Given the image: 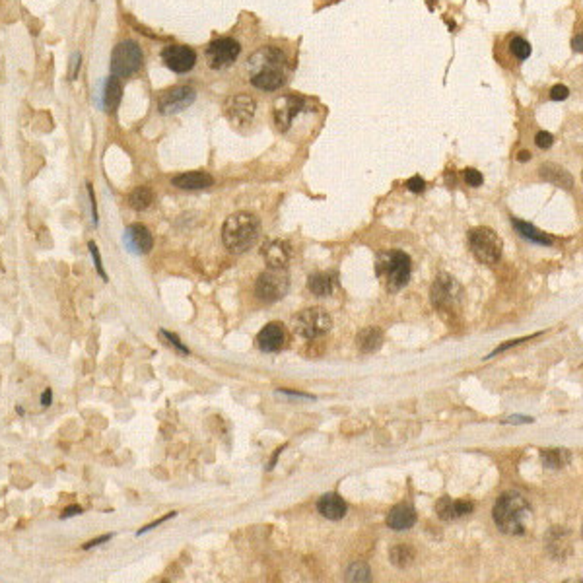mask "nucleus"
<instances>
[{
  "label": "nucleus",
  "instance_id": "1",
  "mask_svg": "<svg viewBox=\"0 0 583 583\" xmlns=\"http://www.w3.org/2000/svg\"><path fill=\"white\" fill-rule=\"evenodd\" d=\"M249 82L266 92H275L286 82V57L276 47H263L247 61Z\"/></svg>",
  "mask_w": 583,
  "mask_h": 583
},
{
  "label": "nucleus",
  "instance_id": "2",
  "mask_svg": "<svg viewBox=\"0 0 583 583\" xmlns=\"http://www.w3.org/2000/svg\"><path fill=\"white\" fill-rule=\"evenodd\" d=\"M261 235V222L255 214L237 213L232 214L222 228V239L230 253L241 255L251 249Z\"/></svg>",
  "mask_w": 583,
  "mask_h": 583
},
{
  "label": "nucleus",
  "instance_id": "3",
  "mask_svg": "<svg viewBox=\"0 0 583 583\" xmlns=\"http://www.w3.org/2000/svg\"><path fill=\"white\" fill-rule=\"evenodd\" d=\"M531 520V506L521 494H504L494 506V523L506 535H523Z\"/></svg>",
  "mask_w": 583,
  "mask_h": 583
},
{
  "label": "nucleus",
  "instance_id": "4",
  "mask_svg": "<svg viewBox=\"0 0 583 583\" xmlns=\"http://www.w3.org/2000/svg\"><path fill=\"white\" fill-rule=\"evenodd\" d=\"M413 263L411 257L403 251H389L379 255L377 261V275L385 278V284L389 292H399L411 280Z\"/></svg>",
  "mask_w": 583,
  "mask_h": 583
},
{
  "label": "nucleus",
  "instance_id": "5",
  "mask_svg": "<svg viewBox=\"0 0 583 583\" xmlns=\"http://www.w3.org/2000/svg\"><path fill=\"white\" fill-rule=\"evenodd\" d=\"M292 329L302 339H319V337L327 335L333 329V319H330V315L325 309H304V311H299L296 317L292 319Z\"/></svg>",
  "mask_w": 583,
  "mask_h": 583
},
{
  "label": "nucleus",
  "instance_id": "6",
  "mask_svg": "<svg viewBox=\"0 0 583 583\" xmlns=\"http://www.w3.org/2000/svg\"><path fill=\"white\" fill-rule=\"evenodd\" d=\"M142 61H144V55L137 41L125 39V41L117 43L111 53V75L117 78H128V76L137 75L142 66Z\"/></svg>",
  "mask_w": 583,
  "mask_h": 583
},
{
  "label": "nucleus",
  "instance_id": "7",
  "mask_svg": "<svg viewBox=\"0 0 583 583\" xmlns=\"http://www.w3.org/2000/svg\"><path fill=\"white\" fill-rule=\"evenodd\" d=\"M471 251L484 265H496L502 257L504 241L498 233L490 228H477L468 235Z\"/></svg>",
  "mask_w": 583,
  "mask_h": 583
},
{
  "label": "nucleus",
  "instance_id": "8",
  "mask_svg": "<svg viewBox=\"0 0 583 583\" xmlns=\"http://www.w3.org/2000/svg\"><path fill=\"white\" fill-rule=\"evenodd\" d=\"M290 278L284 268H270L261 273L255 284V294L265 304H275L288 294Z\"/></svg>",
  "mask_w": 583,
  "mask_h": 583
},
{
  "label": "nucleus",
  "instance_id": "9",
  "mask_svg": "<svg viewBox=\"0 0 583 583\" xmlns=\"http://www.w3.org/2000/svg\"><path fill=\"white\" fill-rule=\"evenodd\" d=\"M241 53L239 43L232 39V37H218L214 39L208 49H206V61L210 64V68L214 70H222L228 68L230 64L237 61V57Z\"/></svg>",
  "mask_w": 583,
  "mask_h": 583
},
{
  "label": "nucleus",
  "instance_id": "10",
  "mask_svg": "<svg viewBox=\"0 0 583 583\" xmlns=\"http://www.w3.org/2000/svg\"><path fill=\"white\" fill-rule=\"evenodd\" d=\"M195 99H197V92L191 86H175L171 90H166L158 97V109L164 115H173V113H179L183 109L192 106Z\"/></svg>",
  "mask_w": 583,
  "mask_h": 583
},
{
  "label": "nucleus",
  "instance_id": "11",
  "mask_svg": "<svg viewBox=\"0 0 583 583\" xmlns=\"http://www.w3.org/2000/svg\"><path fill=\"white\" fill-rule=\"evenodd\" d=\"M306 109V99L296 94L280 96L275 101V123L278 130L286 132L292 127L294 119Z\"/></svg>",
  "mask_w": 583,
  "mask_h": 583
},
{
  "label": "nucleus",
  "instance_id": "12",
  "mask_svg": "<svg viewBox=\"0 0 583 583\" xmlns=\"http://www.w3.org/2000/svg\"><path fill=\"white\" fill-rule=\"evenodd\" d=\"M161 61L173 72L185 75V72H189V70L195 68L197 53L192 51L191 47H187V45H170V47H166L161 51Z\"/></svg>",
  "mask_w": 583,
  "mask_h": 583
},
{
  "label": "nucleus",
  "instance_id": "13",
  "mask_svg": "<svg viewBox=\"0 0 583 583\" xmlns=\"http://www.w3.org/2000/svg\"><path fill=\"white\" fill-rule=\"evenodd\" d=\"M224 109H226V115L230 119V123L237 125V127H244V125H251L253 123L257 106H255L253 97L245 96V94H237V96L228 97Z\"/></svg>",
  "mask_w": 583,
  "mask_h": 583
},
{
  "label": "nucleus",
  "instance_id": "14",
  "mask_svg": "<svg viewBox=\"0 0 583 583\" xmlns=\"http://www.w3.org/2000/svg\"><path fill=\"white\" fill-rule=\"evenodd\" d=\"M459 299H461V286L457 284L455 278H451V276L447 275L437 276V280L432 286V302H434V306L442 309L453 308Z\"/></svg>",
  "mask_w": 583,
  "mask_h": 583
},
{
  "label": "nucleus",
  "instance_id": "15",
  "mask_svg": "<svg viewBox=\"0 0 583 583\" xmlns=\"http://www.w3.org/2000/svg\"><path fill=\"white\" fill-rule=\"evenodd\" d=\"M437 515L442 517L444 521H453L459 520V517H465L468 513H473L475 509V504L473 502H466V500H451V498H442L437 502Z\"/></svg>",
  "mask_w": 583,
  "mask_h": 583
},
{
  "label": "nucleus",
  "instance_id": "16",
  "mask_svg": "<svg viewBox=\"0 0 583 583\" xmlns=\"http://www.w3.org/2000/svg\"><path fill=\"white\" fill-rule=\"evenodd\" d=\"M125 241L135 253L144 255L150 253V249L154 245V237L144 224H132V226H128L127 233H125Z\"/></svg>",
  "mask_w": 583,
  "mask_h": 583
},
{
  "label": "nucleus",
  "instance_id": "17",
  "mask_svg": "<svg viewBox=\"0 0 583 583\" xmlns=\"http://www.w3.org/2000/svg\"><path fill=\"white\" fill-rule=\"evenodd\" d=\"M284 340H286L284 327L280 323H268L265 329L259 333L257 346L263 352H276V350H280L284 346Z\"/></svg>",
  "mask_w": 583,
  "mask_h": 583
},
{
  "label": "nucleus",
  "instance_id": "18",
  "mask_svg": "<svg viewBox=\"0 0 583 583\" xmlns=\"http://www.w3.org/2000/svg\"><path fill=\"white\" fill-rule=\"evenodd\" d=\"M173 185L183 191H201V189L213 187L214 177L206 171H189V173H181L177 177H173Z\"/></svg>",
  "mask_w": 583,
  "mask_h": 583
},
{
  "label": "nucleus",
  "instance_id": "19",
  "mask_svg": "<svg viewBox=\"0 0 583 583\" xmlns=\"http://www.w3.org/2000/svg\"><path fill=\"white\" fill-rule=\"evenodd\" d=\"M317 511L325 520L339 521L346 515L348 508H346V502L340 498L339 494H325L319 498Z\"/></svg>",
  "mask_w": 583,
  "mask_h": 583
},
{
  "label": "nucleus",
  "instance_id": "20",
  "mask_svg": "<svg viewBox=\"0 0 583 583\" xmlns=\"http://www.w3.org/2000/svg\"><path fill=\"white\" fill-rule=\"evenodd\" d=\"M263 257H265L266 265L270 268H286L288 261H290V245L286 241H270L265 245L263 249Z\"/></svg>",
  "mask_w": 583,
  "mask_h": 583
},
{
  "label": "nucleus",
  "instance_id": "21",
  "mask_svg": "<svg viewBox=\"0 0 583 583\" xmlns=\"http://www.w3.org/2000/svg\"><path fill=\"white\" fill-rule=\"evenodd\" d=\"M416 523V511L406 504H399L389 511L387 515V525L393 531H406Z\"/></svg>",
  "mask_w": 583,
  "mask_h": 583
},
{
  "label": "nucleus",
  "instance_id": "22",
  "mask_svg": "<svg viewBox=\"0 0 583 583\" xmlns=\"http://www.w3.org/2000/svg\"><path fill=\"white\" fill-rule=\"evenodd\" d=\"M511 224H513V228L520 232V235H523L525 239H529V241H533V244H539V245L554 244V237H551L549 233L541 232V230H539V228H535L533 224L521 222V220H517V218H511Z\"/></svg>",
  "mask_w": 583,
  "mask_h": 583
},
{
  "label": "nucleus",
  "instance_id": "23",
  "mask_svg": "<svg viewBox=\"0 0 583 583\" xmlns=\"http://www.w3.org/2000/svg\"><path fill=\"white\" fill-rule=\"evenodd\" d=\"M356 344H358V348H360L362 352H366V354L377 352L383 344L382 330L377 329V327H368V329L360 330L358 337H356Z\"/></svg>",
  "mask_w": 583,
  "mask_h": 583
},
{
  "label": "nucleus",
  "instance_id": "24",
  "mask_svg": "<svg viewBox=\"0 0 583 583\" xmlns=\"http://www.w3.org/2000/svg\"><path fill=\"white\" fill-rule=\"evenodd\" d=\"M541 177L542 179L551 181L554 185L558 187H564V189H572L573 187V179L572 175L568 171L560 168V166H554V164H544L541 170Z\"/></svg>",
  "mask_w": 583,
  "mask_h": 583
},
{
  "label": "nucleus",
  "instance_id": "25",
  "mask_svg": "<svg viewBox=\"0 0 583 583\" xmlns=\"http://www.w3.org/2000/svg\"><path fill=\"white\" fill-rule=\"evenodd\" d=\"M308 288L311 290V294L319 297L330 296L335 290V276L327 275V273H315L308 278Z\"/></svg>",
  "mask_w": 583,
  "mask_h": 583
},
{
  "label": "nucleus",
  "instance_id": "26",
  "mask_svg": "<svg viewBox=\"0 0 583 583\" xmlns=\"http://www.w3.org/2000/svg\"><path fill=\"white\" fill-rule=\"evenodd\" d=\"M121 97H123V88H121V82L117 76H109L106 82V90H103V103H106V109L109 113H115L117 107L121 103Z\"/></svg>",
  "mask_w": 583,
  "mask_h": 583
},
{
  "label": "nucleus",
  "instance_id": "27",
  "mask_svg": "<svg viewBox=\"0 0 583 583\" xmlns=\"http://www.w3.org/2000/svg\"><path fill=\"white\" fill-rule=\"evenodd\" d=\"M389 560L397 568H408L414 560V551L408 544H395L389 551Z\"/></svg>",
  "mask_w": 583,
  "mask_h": 583
},
{
  "label": "nucleus",
  "instance_id": "28",
  "mask_svg": "<svg viewBox=\"0 0 583 583\" xmlns=\"http://www.w3.org/2000/svg\"><path fill=\"white\" fill-rule=\"evenodd\" d=\"M154 202V192H152V189L150 187H137L135 191L130 192V197H128V204H130V208H135V210H146V208H150V204Z\"/></svg>",
  "mask_w": 583,
  "mask_h": 583
},
{
  "label": "nucleus",
  "instance_id": "29",
  "mask_svg": "<svg viewBox=\"0 0 583 583\" xmlns=\"http://www.w3.org/2000/svg\"><path fill=\"white\" fill-rule=\"evenodd\" d=\"M542 463L549 468H562L570 463V453L566 449H546L542 451Z\"/></svg>",
  "mask_w": 583,
  "mask_h": 583
},
{
  "label": "nucleus",
  "instance_id": "30",
  "mask_svg": "<svg viewBox=\"0 0 583 583\" xmlns=\"http://www.w3.org/2000/svg\"><path fill=\"white\" fill-rule=\"evenodd\" d=\"M509 51L513 53V57H517L520 61H525V59H529L531 55V43L527 41V39H523V37H513L511 41H509Z\"/></svg>",
  "mask_w": 583,
  "mask_h": 583
},
{
  "label": "nucleus",
  "instance_id": "31",
  "mask_svg": "<svg viewBox=\"0 0 583 583\" xmlns=\"http://www.w3.org/2000/svg\"><path fill=\"white\" fill-rule=\"evenodd\" d=\"M370 568H368L366 564L358 562L350 566L348 572H346V580H348V582H370Z\"/></svg>",
  "mask_w": 583,
  "mask_h": 583
},
{
  "label": "nucleus",
  "instance_id": "32",
  "mask_svg": "<svg viewBox=\"0 0 583 583\" xmlns=\"http://www.w3.org/2000/svg\"><path fill=\"white\" fill-rule=\"evenodd\" d=\"M159 337H164V339L168 340V344H171V346H175V348L179 350L181 354H189V348L187 346H183L181 344V340L173 335V333H168V330H159Z\"/></svg>",
  "mask_w": 583,
  "mask_h": 583
},
{
  "label": "nucleus",
  "instance_id": "33",
  "mask_svg": "<svg viewBox=\"0 0 583 583\" xmlns=\"http://www.w3.org/2000/svg\"><path fill=\"white\" fill-rule=\"evenodd\" d=\"M465 181L471 185V187H480V185H482V181H484V177H482V173H480V171L468 168V170H465Z\"/></svg>",
  "mask_w": 583,
  "mask_h": 583
},
{
  "label": "nucleus",
  "instance_id": "34",
  "mask_svg": "<svg viewBox=\"0 0 583 583\" xmlns=\"http://www.w3.org/2000/svg\"><path fill=\"white\" fill-rule=\"evenodd\" d=\"M535 142H537V146L542 150L551 148L552 142H554V137H552L551 132H544V130H541V132H537V137H535Z\"/></svg>",
  "mask_w": 583,
  "mask_h": 583
},
{
  "label": "nucleus",
  "instance_id": "35",
  "mask_svg": "<svg viewBox=\"0 0 583 583\" xmlns=\"http://www.w3.org/2000/svg\"><path fill=\"white\" fill-rule=\"evenodd\" d=\"M406 189L413 192H422L426 189V181L420 175H414V177L406 181Z\"/></svg>",
  "mask_w": 583,
  "mask_h": 583
},
{
  "label": "nucleus",
  "instance_id": "36",
  "mask_svg": "<svg viewBox=\"0 0 583 583\" xmlns=\"http://www.w3.org/2000/svg\"><path fill=\"white\" fill-rule=\"evenodd\" d=\"M568 96H570V90L564 84H556L551 90V99H554V101H564Z\"/></svg>",
  "mask_w": 583,
  "mask_h": 583
},
{
  "label": "nucleus",
  "instance_id": "37",
  "mask_svg": "<svg viewBox=\"0 0 583 583\" xmlns=\"http://www.w3.org/2000/svg\"><path fill=\"white\" fill-rule=\"evenodd\" d=\"M90 251H92V257H94V261H96V268L97 273H99V276L103 278V280H107V275L106 270H103V265H101V257H99V251H97V245L94 244V241H90Z\"/></svg>",
  "mask_w": 583,
  "mask_h": 583
},
{
  "label": "nucleus",
  "instance_id": "38",
  "mask_svg": "<svg viewBox=\"0 0 583 583\" xmlns=\"http://www.w3.org/2000/svg\"><path fill=\"white\" fill-rule=\"evenodd\" d=\"M78 70H80V55L75 53L72 55V61H70V80H75Z\"/></svg>",
  "mask_w": 583,
  "mask_h": 583
},
{
  "label": "nucleus",
  "instance_id": "39",
  "mask_svg": "<svg viewBox=\"0 0 583 583\" xmlns=\"http://www.w3.org/2000/svg\"><path fill=\"white\" fill-rule=\"evenodd\" d=\"M111 537H113V535H101V537H97V539H94V541L86 542L84 551H90V549H94V546H99L101 542H107Z\"/></svg>",
  "mask_w": 583,
  "mask_h": 583
},
{
  "label": "nucleus",
  "instance_id": "40",
  "mask_svg": "<svg viewBox=\"0 0 583 583\" xmlns=\"http://www.w3.org/2000/svg\"><path fill=\"white\" fill-rule=\"evenodd\" d=\"M171 517H175V513H168V515H166V517H161V520H158V521H156V523H152V525H146V527H144V529H140V531H138V535H140V533H146V531H150V529H156V527H158V525H161V523H164V521L171 520Z\"/></svg>",
  "mask_w": 583,
  "mask_h": 583
},
{
  "label": "nucleus",
  "instance_id": "41",
  "mask_svg": "<svg viewBox=\"0 0 583 583\" xmlns=\"http://www.w3.org/2000/svg\"><path fill=\"white\" fill-rule=\"evenodd\" d=\"M88 192H90V202H92V214H94V224H97V208H96V195L92 191V185H88Z\"/></svg>",
  "mask_w": 583,
  "mask_h": 583
},
{
  "label": "nucleus",
  "instance_id": "42",
  "mask_svg": "<svg viewBox=\"0 0 583 583\" xmlns=\"http://www.w3.org/2000/svg\"><path fill=\"white\" fill-rule=\"evenodd\" d=\"M76 513H82V508H80V506H70V508L64 509V513L61 515V517L66 520V517H72V515H76Z\"/></svg>",
  "mask_w": 583,
  "mask_h": 583
},
{
  "label": "nucleus",
  "instance_id": "43",
  "mask_svg": "<svg viewBox=\"0 0 583 583\" xmlns=\"http://www.w3.org/2000/svg\"><path fill=\"white\" fill-rule=\"evenodd\" d=\"M51 401H53V391H51V389H45L41 395V404L43 406H49Z\"/></svg>",
  "mask_w": 583,
  "mask_h": 583
},
{
  "label": "nucleus",
  "instance_id": "44",
  "mask_svg": "<svg viewBox=\"0 0 583 583\" xmlns=\"http://www.w3.org/2000/svg\"><path fill=\"white\" fill-rule=\"evenodd\" d=\"M573 49H575L577 53H582V35H577V37L573 39Z\"/></svg>",
  "mask_w": 583,
  "mask_h": 583
},
{
  "label": "nucleus",
  "instance_id": "45",
  "mask_svg": "<svg viewBox=\"0 0 583 583\" xmlns=\"http://www.w3.org/2000/svg\"><path fill=\"white\" fill-rule=\"evenodd\" d=\"M517 159H520V161H527V159H531V152H520Z\"/></svg>",
  "mask_w": 583,
  "mask_h": 583
}]
</instances>
